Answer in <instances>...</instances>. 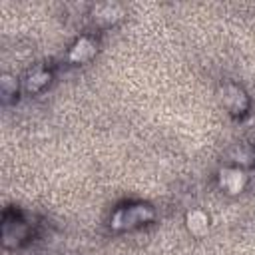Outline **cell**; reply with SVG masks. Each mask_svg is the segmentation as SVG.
I'll use <instances>...</instances> for the list:
<instances>
[{"mask_svg": "<svg viewBox=\"0 0 255 255\" xmlns=\"http://www.w3.org/2000/svg\"><path fill=\"white\" fill-rule=\"evenodd\" d=\"M155 219V211L149 203H129L118 207L112 215V229L116 231H129L141 227Z\"/></svg>", "mask_w": 255, "mask_h": 255, "instance_id": "obj_1", "label": "cell"}, {"mask_svg": "<svg viewBox=\"0 0 255 255\" xmlns=\"http://www.w3.org/2000/svg\"><path fill=\"white\" fill-rule=\"evenodd\" d=\"M30 225L16 213V211H6L2 219V243L6 249H16L24 245L30 239Z\"/></svg>", "mask_w": 255, "mask_h": 255, "instance_id": "obj_2", "label": "cell"}, {"mask_svg": "<svg viewBox=\"0 0 255 255\" xmlns=\"http://www.w3.org/2000/svg\"><path fill=\"white\" fill-rule=\"evenodd\" d=\"M221 104L231 116L239 118V116H245L249 110V96L241 86L229 82L221 88Z\"/></svg>", "mask_w": 255, "mask_h": 255, "instance_id": "obj_3", "label": "cell"}, {"mask_svg": "<svg viewBox=\"0 0 255 255\" xmlns=\"http://www.w3.org/2000/svg\"><path fill=\"white\" fill-rule=\"evenodd\" d=\"M98 52V44L92 36H80L74 46L70 48L68 52V60L72 64H84V62H90Z\"/></svg>", "mask_w": 255, "mask_h": 255, "instance_id": "obj_4", "label": "cell"}, {"mask_svg": "<svg viewBox=\"0 0 255 255\" xmlns=\"http://www.w3.org/2000/svg\"><path fill=\"white\" fill-rule=\"evenodd\" d=\"M245 183H247V175L239 167H225L219 173V185L227 193H239V191H243Z\"/></svg>", "mask_w": 255, "mask_h": 255, "instance_id": "obj_5", "label": "cell"}, {"mask_svg": "<svg viewBox=\"0 0 255 255\" xmlns=\"http://www.w3.org/2000/svg\"><path fill=\"white\" fill-rule=\"evenodd\" d=\"M50 80H52L50 70H46L44 66H36L28 72V76L24 80V88H26L28 94H38L50 84Z\"/></svg>", "mask_w": 255, "mask_h": 255, "instance_id": "obj_6", "label": "cell"}, {"mask_svg": "<svg viewBox=\"0 0 255 255\" xmlns=\"http://www.w3.org/2000/svg\"><path fill=\"white\" fill-rule=\"evenodd\" d=\"M92 16H94V20L100 22L102 26H110V24H114L120 16H124V10H122L120 4L108 2V4H98V6H94Z\"/></svg>", "mask_w": 255, "mask_h": 255, "instance_id": "obj_7", "label": "cell"}, {"mask_svg": "<svg viewBox=\"0 0 255 255\" xmlns=\"http://www.w3.org/2000/svg\"><path fill=\"white\" fill-rule=\"evenodd\" d=\"M209 227V217L199 211V209H193L187 213V229L193 233V235H203Z\"/></svg>", "mask_w": 255, "mask_h": 255, "instance_id": "obj_8", "label": "cell"}, {"mask_svg": "<svg viewBox=\"0 0 255 255\" xmlns=\"http://www.w3.org/2000/svg\"><path fill=\"white\" fill-rule=\"evenodd\" d=\"M0 94H2V100L4 104H10L14 100V96L18 94V84H16V78H12L10 74H4L0 78Z\"/></svg>", "mask_w": 255, "mask_h": 255, "instance_id": "obj_9", "label": "cell"}, {"mask_svg": "<svg viewBox=\"0 0 255 255\" xmlns=\"http://www.w3.org/2000/svg\"><path fill=\"white\" fill-rule=\"evenodd\" d=\"M251 159H253V167H255V147H253V153H251Z\"/></svg>", "mask_w": 255, "mask_h": 255, "instance_id": "obj_10", "label": "cell"}]
</instances>
